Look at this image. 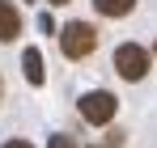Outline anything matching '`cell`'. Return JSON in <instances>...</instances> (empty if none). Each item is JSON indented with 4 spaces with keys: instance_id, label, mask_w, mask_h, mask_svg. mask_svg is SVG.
Listing matches in <instances>:
<instances>
[{
    "instance_id": "9",
    "label": "cell",
    "mask_w": 157,
    "mask_h": 148,
    "mask_svg": "<svg viewBox=\"0 0 157 148\" xmlns=\"http://www.w3.org/2000/svg\"><path fill=\"white\" fill-rule=\"evenodd\" d=\"M0 148H34V144H26V140H4Z\"/></svg>"
},
{
    "instance_id": "10",
    "label": "cell",
    "mask_w": 157,
    "mask_h": 148,
    "mask_svg": "<svg viewBox=\"0 0 157 148\" xmlns=\"http://www.w3.org/2000/svg\"><path fill=\"white\" fill-rule=\"evenodd\" d=\"M47 4H72V0H47Z\"/></svg>"
},
{
    "instance_id": "3",
    "label": "cell",
    "mask_w": 157,
    "mask_h": 148,
    "mask_svg": "<svg viewBox=\"0 0 157 148\" xmlns=\"http://www.w3.org/2000/svg\"><path fill=\"white\" fill-rule=\"evenodd\" d=\"M77 110H81V119L89 127H106L115 119V110H119V98H115L110 89H89V93H81Z\"/></svg>"
},
{
    "instance_id": "2",
    "label": "cell",
    "mask_w": 157,
    "mask_h": 148,
    "mask_svg": "<svg viewBox=\"0 0 157 148\" xmlns=\"http://www.w3.org/2000/svg\"><path fill=\"white\" fill-rule=\"evenodd\" d=\"M98 47V30L89 21H68L59 30V51H64V59H89Z\"/></svg>"
},
{
    "instance_id": "11",
    "label": "cell",
    "mask_w": 157,
    "mask_h": 148,
    "mask_svg": "<svg viewBox=\"0 0 157 148\" xmlns=\"http://www.w3.org/2000/svg\"><path fill=\"white\" fill-rule=\"evenodd\" d=\"M0 98H4V85H0Z\"/></svg>"
},
{
    "instance_id": "12",
    "label": "cell",
    "mask_w": 157,
    "mask_h": 148,
    "mask_svg": "<svg viewBox=\"0 0 157 148\" xmlns=\"http://www.w3.org/2000/svg\"><path fill=\"white\" fill-rule=\"evenodd\" d=\"M153 55H157V47H153Z\"/></svg>"
},
{
    "instance_id": "5",
    "label": "cell",
    "mask_w": 157,
    "mask_h": 148,
    "mask_svg": "<svg viewBox=\"0 0 157 148\" xmlns=\"http://www.w3.org/2000/svg\"><path fill=\"white\" fill-rule=\"evenodd\" d=\"M21 72H26V80L34 85V89L47 80V68H43V51H38V47H26V51H21Z\"/></svg>"
},
{
    "instance_id": "1",
    "label": "cell",
    "mask_w": 157,
    "mask_h": 148,
    "mask_svg": "<svg viewBox=\"0 0 157 148\" xmlns=\"http://www.w3.org/2000/svg\"><path fill=\"white\" fill-rule=\"evenodd\" d=\"M149 68H153V51L140 47V43H119L115 47V72L123 76V80H144L149 76Z\"/></svg>"
},
{
    "instance_id": "7",
    "label": "cell",
    "mask_w": 157,
    "mask_h": 148,
    "mask_svg": "<svg viewBox=\"0 0 157 148\" xmlns=\"http://www.w3.org/2000/svg\"><path fill=\"white\" fill-rule=\"evenodd\" d=\"M47 148H81V140L68 131H55V135H47Z\"/></svg>"
},
{
    "instance_id": "6",
    "label": "cell",
    "mask_w": 157,
    "mask_h": 148,
    "mask_svg": "<svg viewBox=\"0 0 157 148\" xmlns=\"http://www.w3.org/2000/svg\"><path fill=\"white\" fill-rule=\"evenodd\" d=\"M94 9L102 17H128L132 9H136V0H94Z\"/></svg>"
},
{
    "instance_id": "8",
    "label": "cell",
    "mask_w": 157,
    "mask_h": 148,
    "mask_svg": "<svg viewBox=\"0 0 157 148\" xmlns=\"http://www.w3.org/2000/svg\"><path fill=\"white\" fill-rule=\"evenodd\" d=\"M89 148H123V135H119V131H110V135H102L98 144H89Z\"/></svg>"
},
{
    "instance_id": "4",
    "label": "cell",
    "mask_w": 157,
    "mask_h": 148,
    "mask_svg": "<svg viewBox=\"0 0 157 148\" xmlns=\"http://www.w3.org/2000/svg\"><path fill=\"white\" fill-rule=\"evenodd\" d=\"M21 34V13L13 0H0V43H13Z\"/></svg>"
}]
</instances>
